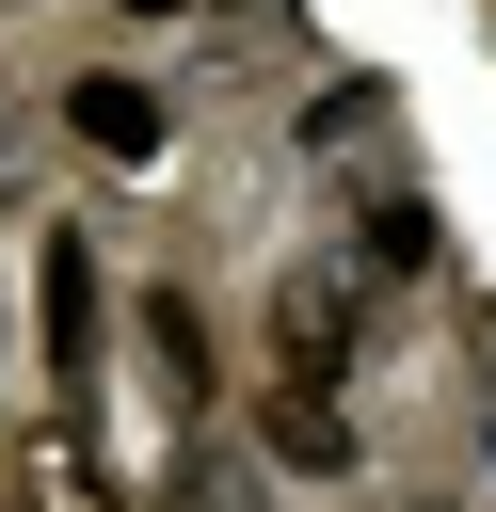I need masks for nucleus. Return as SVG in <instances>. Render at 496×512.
I'll use <instances>...</instances> for the list:
<instances>
[{"label":"nucleus","mask_w":496,"mask_h":512,"mask_svg":"<svg viewBox=\"0 0 496 512\" xmlns=\"http://www.w3.org/2000/svg\"><path fill=\"white\" fill-rule=\"evenodd\" d=\"M256 336H272V368L288 384H352V352H368V304H352V272H272V304H256Z\"/></svg>","instance_id":"f257e3e1"},{"label":"nucleus","mask_w":496,"mask_h":512,"mask_svg":"<svg viewBox=\"0 0 496 512\" xmlns=\"http://www.w3.org/2000/svg\"><path fill=\"white\" fill-rule=\"evenodd\" d=\"M32 336H48V384L80 400L96 384V240L80 224H48V256H32Z\"/></svg>","instance_id":"f03ea898"},{"label":"nucleus","mask_w":496,"mask_h":512,"mask_svg":"<svg viewBox=\"0 0 496 512\" xmlns=\"http://www.w3.org/2000/svg\"><path fill=\"white\" fill-rule=\"evenodd\" d=\"M256 448L288 464V480H352V384H256Z\"/></svg>","instance_id":"7ed1b4c3"},{"label":"nucleus","mask_w":496,"mask_h":512,"mask_svg":"<svg viewBox=\"0 0 496 512\" xmlns=\"http://www.w3.org/2000/svg\"><path fill=\"white\" fill-rule=\"evenodd\" d=\"M64 128H80L112 176H144V160H160V96H144V80H112V64H96V80H64Z\"/></svg>","instance_id":"20e7f679"},{"label":"nucleus","mask_w":496,"mask_h":512,"mask_svg":"<svg viewBox=\"0 0 496 512\" xmlns=\"http://www.w3.org/2000/svg\"><path fill=\"white\" fill-rule=\"evenodd\" d=\"M144 352H160V384H176V416H208V304H192L176 272L144 288Z\"/></svg>","instance_id":"39448f33"},{"label":"nucleus","mask_w":496,"mask_h":512,"mask_svg":"<svg viewBox=\"0 0 496 512\" xmlns=\"http://www.w3.org/2000/svg\"><path fill=\"white\" fill-rule=\"evenodd\" d=\"M352 256H384V272H416V256H432V224H416V208H368V224H352Z\"/></svg>","instance_id":"423d86ee"},{"label":"nucleus","mask_w":496,"mask_h":512,"mask_svg":"<svg viewBox=\"0 0 496 512\" xmlns=\"http://www.w3.org/2000/svg\"><path fill=\"white\" fill-rule=\"evenodd\" d=\"M0 208H16V144H0Z\"/></svg>","instance_id":"0eeeda50"},{"label":"nucleus","mask_w":496,"mask_h":512,"mask_svg":"<svg viewBox=\"0 0 496 512\" xmlns=\"http://www.w3.org/2000/svg\"><path fill=\"white\" fill-rule=\"evenodd\" d=\"M144 16H160V0H144Z\"/></svg>","instance_id":"6e6552de"}]
</instances>
